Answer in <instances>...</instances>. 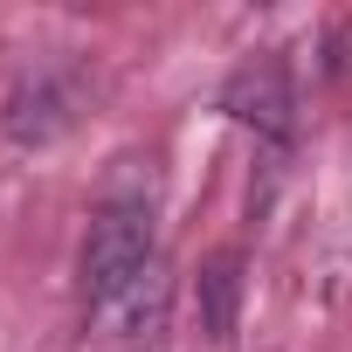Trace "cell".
<instances>
[{
	"label": "cell",
	"instance_id": "6da1fadb",
	"mask_svg": "<svg viewBox=\"0 0 352 352\" xmlns=\"http://www.w3.org/2000/svg\"><path fill=\"white\" fill-rule=\"evenodd\" d=\"M159 270L152 249V201H104L83 235V311L104 318L118 297H131Z\"/></svg>",
	"mask_w": 352,
	"mask_h": 352
},
{
	"label": "cell",
	"instance_id": "7a4b0ae2",
	"mask_svg": "<svg viewBox=\"0 0 352 352\" xmlns=\"http://www.w3.org/2000/svg\"><path fill=\"white\" fill-rule=\"evenodd\" d=\"M76 111H83V76L42 63V69H28V76L8 90V111H0V124H8L14 145H56V138L76 124Z\"/></svg>",
	"mask_w": 352,
	"mask_h": 352
},
{
	"label": "cell",
	"instance_id": "3957f363",
	"mask_svg": "<svg viewBox=\"0 0 352 352\" xmlns=\"http://www.w3.org/2000/svg\"><path fill=\"white\" fill-rule=\"evenodd\" d=\"M221 104H228L249 131H263V138H290V69H283V56H256V63H242V69L228 76Z\"/></svg>",
	"mask_w": 352,
	"mask_h": 352
},
{
	"label": "cell",
	"instance_id": "277c9868",
	"mask_svg": "<svg viewBox=\"0 0 352 352\" xmlns=\"http://www.w3.org/2000/svg\"><path fill=\"white\" fill-rule=\"evenodd\" d=\"M235 304H242V256L221 249L201 270V331L208 338H235Z\"/></svg>",
	"mask_w": 352,
	"mask_h": 352
},
{
	"label": "cell",
	"instance_id": "5b68a950",
	"mask_svg": "<svg viewBox=\"0 0 352 352\" xmlns=\"http://www.w3.org/2000/svg\"><path fill=\"white\" fill-rule=\"evenodd\" d=\"M104 324H118V338H159V324H166V263H159L131 297H118V304L104 311Z\"/></svg>",
	"mask_w": 352,
	"mask_h": 352
}]
</instances>
